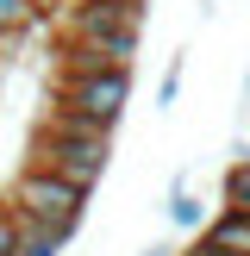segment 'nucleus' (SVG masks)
I'll return each mask as SVG.
<instances>
[{"instance_id": "1", "label": "nucleus", "mask_w": 250, "mask_h": 256, "mask_svg": "<svg viewBox=\"0 0 250 256\" xmlns=\"http://www.w3.org/2000/svg\"><path fill=\"white\" fill-rule=\"evenodd\" d=\"M25 169L62 175V182H75L82 194H94V188L106 182V169H112V144H94V138H69V132H56V125H44V119H38L32 144H25Z\"/></svg>"}, {"instance_id": "2", "label": "nucleus", "mask_w": 250, "mask_h": 256, "mask_svg": "<svg viewBox=\"0 0 250 256\" xmlns=\"http://www.w3.org/2000/svg\"><path fill=\"white\" fill-rule=\"evenodd\" d=\"M12 212H19V225H44V232H62L75 238L88 219V200L75 182H62V175H44V169H19V182H12Z\"/></svg>"}, {"instance_id": "3", "label": "nucleus", "mask_w": 250, "mask_h": 256, "mask_svg": "<svg viewBox=\"0 0 250 256\" xmlns=\"http://www.w3.org/2000/svg\"><path fill=\"white\" fill-rule=\"evenodd\" d=\"M56 112H75V119H94L106 132H119L125 106H132V69H100V75H56V94H50Z\"/></svg>"}, {"instance_id": "4", "label": "nucleus", "mask_w": 250, "mask_h": 256, "mask_svg": "<svg viewBox=\"0 0 250 256\" xmlns=\"http://www.w3.org/2000/svg\"><path fill=\"white\" fill-rule=\"evenodd\" d=\"M62 38L112 44L119 56H132V62H138V50H144V6H125V0H69Z\"/></svg>"}, {"instance_id": "5", "label": "nucleus", "mask_w": 250, "mask_h": 256, "mask_svg": "<svg viewBox=\"0 0 250 256\" xmlns=\"http://www.w3.org/2000/svg\"><path fill=\"white\" fill-rule=\"evenodd\" d=\"M100 69H138L112 44H88V38H62L56 44V75H100Z\"/></svg>"}, {"instance_id": "6", "label": "nucleus", "mask_w": 250, "mask_h": 256, "mask_svg": "<svg viewBox=\"0 0 250 256\" xmlns=\"http://www.w3.org/2000/svg\"><path fill=\"white\" fill-rule=\"evenodd\" d=\"M219 206H225V212H244V219H250V138H238L232 162H225V182H219Z\"/></svg>"}, {"instance_id": "7", "label": "nucleus", "mask_w": 250, "mask_h": 256, "mask_svg": "<svg viewBox=\"0 0 250 256\" xmlns=\"http://www.w3.org/2000/svg\"><path fill=\"white\" fill-rule=\"evenodd\" d=\"M162 206H169V225H175V232H194V238L206 232V200L188 188V175L169 182V200H162Z\"/></svg>"}, {"instance_id": "8", "label": "nucleus", "mask_w": 250, "mask_h": 256, "mask_svg": "<svg viewBox=\"0 0 250 256\" xmlns=\"http://www.w3.org/2000/svg\"><path fill=\"white\" fill-rule=\"evenodd\" d=\"M200 238H206V244H219V250H232V256H250V219H244V212H212V219H206V232H200Z\"/></svg>"}, {"instance_id": "9", "label": "nucleus", "mask_w": 250, "mask_h": 256, "mask_svg": "<svg viewBox=\"0 0 250 256\" xmlns=\"http://www.w3.org/2000/svg\"><path fill=\"white\" fill-rule=\"evenodd\" d=\"M38 19H44V0H0V44L25 38Z\"/></svg>"}, {"instance_id": "10", "label": "nucleus", "mask_w": 250, "mask_h": 256, "mask_svg": "<svg viewBox=\"0 0 250 256\" xmlns=\"http://www.w3.org/2000/svg\"><path fill=\"white\" fill-rule=\"evenodd\" d=\"M182 75H188V56H169V69H162V82H156V112H175V100H182Z\"/></svg>"}, {"instance_id": "11", "label": "nucleus", "mask_w": 250, "mask_h": 256, "mask_svg": "<svg viewBox=\"0 0 250 256\" xmlns=\"http://www.w3.org/2000/svg\"><path fill=\"white\" fill-rule=\"evenodd\" d=\"M19 232H25V225H19V212H12V200H0V256L19 250Z\"/></svg>"}, {"instance_id": "12", "label": "nucleus", "mask_w": 250, "mask_h": 256, "mask_svg": "<svg viewBox=\"0 0 250 256\" xmlns=\"http://www.w3.org/2000/svg\"><path fill=\"white\" fill-rule=\"evenodd\" d=\"M138 256H182V244H175V238H156V244H144Z\"/></svg>"}, {"instance_id": "13", "label": "nucleus", "mask_w": 250, "mask_h": 256, "mask_svg": "<svg viewBox=\"0 0 250 256\" xmlns=\"http://www.w3.org/2000/svg\"><path fill=\"white\" fill-rule=\"evenodd\" d=\"M182 256H232V250H219V244H206V238H194V244H188Z\"/></svg>"}, {"instance_id": "14", "label": "nucleus", "mask_w": 250, "mask_h": 256, "mask_svg": "<svg viewBox=\"0 0 250 256\" xmlns=\"http://www.w3.org/2000/svg\"><path fill=\"white\" fill-rule=\"evenodd\" d=\"M238 119H250V69H244V88H238Z\"/></svg>"}, {"instance_id": "15", "label": "nucleus", "mask_w": 250, "mask_h": 256, "mask_svg": "<svg viewBox=\"0 0 250 256\" xmlns=\"http://www.w3.org/2000/svg\"><path fill=\"white\" fill-rule=\"evenodd\" d=\"M225 6V0H200V19H212V12H219Z\"/></svg>"}, {"instance_id": "16", "label": "nucleus", "mask_w": 250, "mask_h": 256, "mask_svg": "<svg viewBox=\"0 0 250 256\" xmlns=\"http://www.w3.org/2000/svg\"><path fill=\"white\" fill-rule=\"evenodd\" d=\"M125 6H144V12H150V0H125Z\"/></svg>"}]
</instances>
